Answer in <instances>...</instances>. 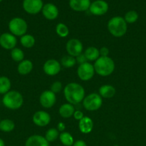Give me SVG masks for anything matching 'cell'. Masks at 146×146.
<instances>
[{
  "label": "cell",
  "instance_id": "obj_1",
  "mask_svg": "<svg viewBox=\"0 0 146 146\" xmlns=\"http://www.w3.org/2000/svg\"><path fill=\"white\" fill-rule=\"evenodd\" d=\"M64 96L66 101L72 105L82 102L85 97L84 88L80 84L72 82L67 84L64 88Z\"/></svg>",
  "mask_w": 146,
  "mask_h": 146
},
{
  "label": "cell",
  "instance_id": "obj_2",
  "mask_svg": "<svg viewBox=\"0 0 146 146\" xmlns=\"http://www.w3.org/2000/svg\"><path fill=\"white\" fill-rule=\"evenodd\" d=\"M93 66L96 74L102 77L111 75L115 68L114 61L109 56H100L94 61Z\"/></svg>",
  "mask_w": 146,
  "mask_h": 146
},
{
  "label": "cell",
  "instance_id": "obj_3",
  "mask_svg": "<svg viewBox=\"0 0 146 146\" xmlns=\"http://www.w3.org/2000/svg\"><path fill=\"white\" fill-rule=\"evenodd\" d=\"M107 29L111 35L115 37H122L126 34L127 30V24L124 17H116L110 19L107 22Z\"/></svg>",
  "mask_w": 146,
  "mask_h": 146
},
{
  "label": "cell",
  "instance_id": "obj_4",
  "mask_svg": "<svg viewBox=\"0 0 146 146\" xmlns=\"http://www.w3.org/2000/svg\"><path fill=\"white\" fill-rule=\"evenodd\" d=\"M24 98L22 95L19 91L15 90H10L4 94L2 98V104L4 106L9 110L19 109L23 105Z\"/></svg>",
  "mask_w": 146,
  "mask_h": 146
},
{
  "label": "cell",
  "instance_id": "obj_5",
  "mask_svg": "<svg viewBox=\"0 0 146 146\" xmlns=\"http://www.w3.org/2000/svg\"><path fill=\"white\" fill-rule=\"evenodd\" d=\"M10 33L15 36H22L27 34L28 25L24 19L20 17H14L11 19L8 24Z\"/></svg>",
  "mask_w": 146,
  "mask_h": 146
},
{
  "label": "cell",
  "instance_id": "obj_6",
  "mask_svg": "<svg viewBox=\"0 0 146 146\" xmlns=\"http://www.w3.org/2000/svg\"><path fill=\"white\" fill-rule=\"evenodd\" d=\"M82 105L87 111H95L100 109L102 105V98L99 94L92 93L84 98Z\"/></svg>",
  "mask_w": 146,
  "mask_h": 146
},
{
  "label": "cell",
  "instance_id": "obj_7",
  "mask_svg": "<svg viewBox=\"0 0 146 146\" xmlns=\"http://www.w3.org/2000/svg\"><path fill=\"white\" fill-rule=\"evenodd\" d=\"M77 74L79 78L82 81H90L95 74L94 66L89 62H86L81 65H79L77 70Z\"/></svg>",
  "mask_w": 146,
  "mask_h": 146
},
{
  "label": "cell",
  "instance_id": "obj_8",
  "mask_svg": "<svg viewBox=\"0 0 146 146\" xmlns=\"http://www.w3.org/2000/svg\"><path fill=\"white\" fill-rule=\"evenodd\" d=\"M66 51L68 55L77 57L82 53V43L77 38H71L66 44Z\"/></svg>",
  "mask_w": 146,
  "mask_h": 146
},
{
  "label": "cell",
  "instance_id": "obj_9",
  "mask_svg": "<svg viewBox=\"0 0 146 146\" xmlns=\"http://www.w3.org/2000/svg\"><path fill=\"white\" fill-rule=\"evenodd\" d=\"M44 6L42 0H24L22 7L24 11L29 14H37L42 11Z\"/></svg>",
  "mask_w": 146,
  "mask_h": 146
},
{
  "label": "cell",
  "instance_id": "obj_10",
  "mask_svg": "<svg viewBox=\"0 0 146 146\" xmlns=\"http://www.w3.org/2000/svg\"><path fill=\"white\" fill-rule=\"evenodd\" d=\"M109 5L104 0H95L91 3L89 11L94 16L104 15L108 11Z\"/></svg>",
  "mask_w": 146,
  "mask_h": 146
},
{
  "label": "cell",
  "instance_id": "obj_11",
  "mask_svg": "<svg viewBox=\"0 0 146 146\" xmlns=\"http://www.w3.org/2000/svg\"><path fill=\"white\" fill-rule=\"evenodd\" d=\"M62 68L60 61L56 59H49L43 65V71L47 75L54 76L60 72Z\"/></svg>",
  "mask_w": 146,
  "mask_h": 146
},
{
  "label": "cell",
  "instance_id": "obj_12",
  "mask_svg": "<svg viewBox=\"0 0 146 146\" xmlns=\"http://www.w3.org/2000/svg\"><path fill=\"white\" fill-rule=\"evenodd\" d=\"M17 39L11 33H3L0 35V46L6 50H12L16 47Z\"/></svg>",
  "mask_w": 146,
  "mask_h": 146
},
{
  "label": "cell",
  "instance_id": "obj_13",
  "mask_svg": "<svg viewBox=\"0 0 146 146\" xmlns=\"http://www.w3.org/2000/svg\"><path fill=\"white\" fill-rule=\"evenodd\" d=\"M57 98L56 94L50 90L43 91L40 96V103L42 107L45 108H50L55 104Z\"/></svg>",
  "mask_w": 146,
  "mask_h": 146
},
{
  "label": "cell",
  "instance_id": "obj_14",
  "mask_svg": "<svg viewBox=\"0 0 146 146\" xmlns=\"http://www.w3.org/2000/svg\"><path fill=\"white\" fill-rule=\"evenodd\" d=\"M32 121L37 126L45 127L51 121V116L46 111H38L33 115Z\"/></svg>",
  "mask_w": 146,
  "mask_h": 146
},
{
  "label": "cell",
  "instance_id": "obj_15",
  "mask_svg": "<svg viewBox=\"0 0 146 146\" xmlns=\"http://www.w3.org/2000/svg\"><path fill=\"white\" fill-rule=\"evenodd\" d=\"M42 15L48 20H54L58 17L59 9L57 6L52 3L44 4L42 9Z\"/></svg>",
  "mask_w": 146,
  "mask_h": 146
},
{
  "label": "cell",
  "instance_id": "obj_16",
  "mask_svg": "<svg viewBox=\"0 0 146 146\" xmlns=\"http://www.w3.org/2000/svg\"><path fill=\"white\" fill-rule=\"evenodd\" d=\"M90 4V0H70L69 1L70 8L74 11L80 12L89 10Z\"/></svg>",
  "mask_w": 146,
  "mask_h": 146
},
{
  "label": "cell",
  "instance_id": "obj_17",
  "mask_svg": "<svg viewBox=\"0 0 146 146\" xmlns=\"http://www.w3.org/2000/svg\"><path fill=\"white\" fill-rule=\"evenodd\" d=\"M25 146H50V143L42 135H33L27 138Z\"/></svg>",
  "mask_w": 146,
  "mask_h": 146
},
{
  "label": "cell",
  "instance_id": "obj_18",
  "mask_svg": "<svg viewBox=\"0 0 146 146\" xmlns=\"http://www.w3.org/2000/svg\"><path fill=\"white\" fill-rule=\"evenodd\" d=\"M94 126L93 121L90 117L84 116L79 121L78 128L82 133L88 134L92 132Z\"/></svg>",
  "mask_w": 146,
  "mask_h": 146
},
{
  "label": "cell",
  "instance_id": "obj_19",
  "mask_svg": "<svg viewBox=\"0 0 146 146\" xmlns=\"http://www.w3.org/2000/svg\"><path fill=\"white\" fill-rule=\"evenodd\" d=\"M33 69V63L29 59H24L19 63L17 71L20 75L25 76L30 74Z\"/></svg>",
  "mask_w": 146,
  "mask_h": 146
},
{
  "label": "cell",
  "instance_id": "obj_20",
  "mask_svg": "<svg viewBox=\"0 0 146 146\" xmlns=\"http://www.w3.org/2000/svg\"><path fill=\"white\" fill-rule=\"evenodd\" d=\"M116 90L112 85L105 84L99 88V95L102 98H111L115 95Z\"/></svg>",
  "mask_w": 146,
  "mask_h": 146
},
{
  "label": "cell",
  "instance_id": "obj_21",
  "mask_svg": "<svg viewBox=\"0 0 146 146\" xmlns=\"http://www.w3.org/2000/svg\"><path fill=\"white\" fill-rule=\"evenodd\" d=\"M75 109L72 104H64L59 108V114L61 117L64 118H69L73 116Z\"/></svg>",
  "mask_w": 146,
  "mask_h": 146
},
{
  "label": "cell",
  "instance_id": "obj_22",
  "mask_svg": "<svg viewBox=\"0 0 146 146\" xmlns=\"http://www.w3.org/2000/svg\"><path fill=\"white\" fill-rule=\"evenodd\" d=\"M84 54L87 61H95L100 56L99 49L94 46H90L86 48Z\"/></svg>",
  "mask_w": 146,
  "mask_h": 146
},
{
  "label": "cell",
  "instance_id": "obj_23",
  "mask_svg": "<svg viewBox=\"0 0 146 146\" xmlns=\"http://www.w3.org/2000/svg\"><path fill=\"white\" fill-rule=\"evenodd\" d=\"M11 86V83L9 78L7 76H0V94H7L10 91Z\"/></svg>",
  "mask_w": 146,
  "mask_h": 146
},
{
  "label": "cell",
  "instance_id": "obj_24",
  "mask_svg": "<svg viewBox=\"0 0 146 146\" xmlns=\"http://www.w3.org/2000/svg\"><path fill=\"white\" fill-rule=\"evenodd\" d=\"M15 128V124L11 120L6 118L1 120L0 121V131L4 133H10L14 131Z\"/></svg>",
  "mask_w": 146,
  "mask_h": 146
},
{
  "label": "cell",
  "instance_id": "obj_25",
  "mask_svg": "<svg viewBox=\"0 0 146 146\" xmlns=\"http://www.w3.org/2000/svg\"><path fill=\"white\" fill-rule=\"evenodd\" d=\"M20 43L23 47L29 48L34 46V44H35V38L31 34H26L23 35L22 36H21Z\"/></svg>",
  "mask_w": 146,
  "mask_h": 146
},
{
  "label": "cell",
  "instance_id": "obj_26",
  "mask_svg": "<svg viewBox=\"0 0 146 146\" xmlns=\"http://www.w3.org/2000/svg\"><path fill=\"white\" fill-rule=\"evenodd\" d=\"M59 138H60V142L64 146H72L73 143H74L72 135L70 133L65 132V131L60 133Z\"/></svg>",
  "mask_w": 146,
  "mask_h": 146
},
{
  "label": "cell",
  "instance_id": "obj_27",
  "mask_svg": "<svg viewBox=\"0 0 146 146\" xmlns=\"http://www.w3.org/2000/svg\"><path fill=\"white\" fill-rule=\"evenodd\" d=\"M60 64H61V66H62L64 68H70L74 66L77 64V62H76L75 57L71 56L70 55H65L61 58Z\"/></svg>",
  "mask_w": 146,
  "mask_h": 146
},
{
  "label": "cell",
  "instance_id": "obj_28",
  "mask_svg": "<svg viewBox=\"0 0 146 146\" xmlns=\"http://www.w3.org/2000/svg\"><path fill=\"white\" fill-rule=\"evenodd\" d=\"M11 57L13 61L19 63L24 60V53L21 48L15 47L12 50H11Z\"/></svg>",
  "mask_w": 146,
  "mask_h": 146
},
{
  "label": "cell",
  "instance_id": "obj_29",
  "mask_svg": "<svg viewBox=\"0 0 146 146\" xmlns=\"http://www.w3.org/2000/svg\"><path fill=\"white\" fill-rule=\"evenodd\" d=\"M55 30L57 35L60 37H62V38L67 37L69 35V32H70L68 27L66 24H64V23L57 24V25L56 26Z\"/></svg>",
  "mask_w": 146,
  "mask_h": 146
},
{
  "label": "cell",
  "instance_id": "obj_30",
  "mask_svg": "<svg viewBox=\"0 0 146 146\" xmlns=\"http://www.w3.org/2000/svg\"><path fill=\"white\" fill-rule=\"evenodd\" d=\"M59 135H60V133H59L58 130L57 128H52L47 130V131L45 133L44 138H46V140L49 143H52L56 141L59 138Z\"/></svg>",
  "mask_w": 146,
  "mask_h": 146
},
{
  "label": "cell",
  "instance_id": "obj_31",
  "mask_svg": "<svg viewBox=\"0 0 146 146\" xmlns=\"http://www.w3.org/2000/svg\"><path fill=\"white\" fill-rule=\"evenodd\" d=\"M138 17L139 15L137 11H134V10H130L125 14L124 19L127 24H134L137 21Z\"/></svg>",
  "mask_w": 146,
  "mask_h": 146
},
{
  "label": "cell",
  "instance_id": "obj_32",
  "mask_svg": "<svg viewBox=\"0 0 146 146\" xmlns=\"http://www.w3.org/2000/svg\"><path fill=\"white\" fill-rule=\"evenodd\" d=\"M62 89V84L60 81H54L51 86L50 91H52L54 94H58Z\"/></svg>",
  "mask_w": 146,
  "mask_h": 146
},
{
  "label": "cell",
  "instance_id": "obj_33",
  "mask_svg": "<svg viewBox=\"0 0 146 146\" xmlns=\"http://www.w3.org/2000/svg\"><path fill=\"white\" fill-rule=\"evenodd\" d=\"M75 59L76 62H77V64H78L79 65H81V64L87 62V58H86L85 56H84V54H82V53L81 54H80L79 56H77V57H75Z\"/></svg>",
  "mask_w": 146,
  "mask_h": 146
},
{
  "label": "cell",
  "instance_id": "obj_34",
  "mask_svg": "<svg viewBox=\"0 0 146 146\" xmlns=\"http://www.w3.org/2000/svg\"><path fill=\"white\" fill-rule=\"evenodd\" d=\"M99 51H100V56H108L109 52H110L108 48H107L105 46H103L102 48H100L99 49Z\"/></svg>",
  "mask_w": 146,
  "mask_h": 146
},
{
  "label": "cell",
  "instance_id": "obj_35",
  "mask_svg": "<svg viewBox=\"0 0 146 146\" xmlns=\"http://www.w3.org/2000/svg\"><path fill=\"white\" fill-rule=\"evenodd\" d=\"M73 116H74V119L77 120V121H80V120H81L82 118L84 116V115L81 111H74V114H73Z\"/></svg>",
  "mask_w": 146,
  "mask_h": 146
},
{
  "label": "cell",
  "instance_id": "obj_36",
  "mask_svg": "<svg viewBox=\"0 0 146 146\" xmlns=\"http://www.w3.org/2000/svg\"><path fill=\"white\" fill-rule=\"evenodd\" d=\"M65 128H66L65 124H64L63 122H60L58 124H57V129L58 130V131H60L61 133L64 132Z\"/></svg>",
  "mask_w": 146,
  "mask_h": 146
},
{
  "label": "cell",
  "instance_id": "obj_37",
  "mask_svg": "<svg viewBox=\"0 0 146 146\" xmlns=\"http://www.w3.org/2000/svg\"><path fill=\"white\" fill-rule=\"evenodd\" d=\"M72 146H87V144L82 140H78L73 143Z\"/></svg>",
  "mask_w": 146,
  "mask_h": 146
},
{
  "label": "cell",
  "instance_id": "obj_38",
  "mask_svg": "<svg viewBox=\"0 0 146 146\" xmlns=\"http://www.w3.org/2000/svg\"><path fill=\"white\" fill-rule=\"evenodd\" d=\"M0 146H5V143H4V141L0 138Z\"/></svg>",
  "mask_w": 146,
  "mask_h": 146
},
{
  "label": "cell",
  "instance_id": "obj_39",
  "mask_svg": "<svg viewBox=\"0 0 146 146\" xmlns=\"http://www.w3.org/2000/svg\"><path fill=\"white\" fill-rule=\"evenodd\" d=\"M2 1H3V0H0V3H1Z\"/></svg>",
  "mask_w": 146,
  "mask_h": 146
},
{
  "label": "cell",
  "instance_id": "obj_40",
  "mask_svg": "<svg viewBox=\"0 0 146 146\" xmlns=\"http://www.w3.org/2000/svg\"><path fill=\"white\" fill-rule=\"evenodd\" d=\"M0 121H1V117H0Z\"/></svg>",
  "mask_w": 146,
  "mask_h": 146
},
{
  "label": "cell",
  "instance_id": "obj_41",
  "mask_svg": "<svg viewBox=\"0 0 146 146\" xmlns=\"http://www.w3.org/2000/svg\"><path fill=\"white\" fill-rule=\"evenodd\" d=\"M115 146H119V145H115Z\"/></svg>",
  "mask_w": 146,
  "mask_h": 146
}]
</instances>
